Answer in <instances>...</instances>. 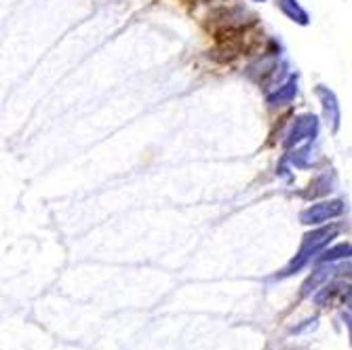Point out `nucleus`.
<instances>
[{"instance_id": "7ed1b4c3", "label": "nucleus", "mask_w": 352, "mask_h": 350, "mask_svg": "<svg viewBox=\"0 0 352 350\" xmlns=\"http://www.w3.org/2000/svg\"><path fill=\"white\" fill-rule=\"evenodd\" d=\"M346 211V203L342 199H327V201H318L306 207L300 213V221L304 226H323L329 219L340 217Z\"/></svg>"}, {"instance_id": "20e7f679", "label": "nucleus", "mask_w": 352, "mask_h": 350, "mask_svg": "<svg viewBox=\"0 0 352 350\" xmlns=\"http://www.w3.org/2000/svg\"><path fill=\"white\" fill-rule=\"evenodd\" d=\"M314 95L318 104H321V110H323V120L327 122L329 131L331 133H338L340 127H342V106H340V100L333 89H329L327 85H316L314 87Z\"/></svg>"}, {"instance_id": "f8f14e48", "label": "nucleus", "mask_w": 352, "mask_h": 350, "mask_svg": "<svg viewBox=\"0 0 352 350\" xmlns=\"http://www.w3.org/2000/svg\"><path fill=\"white\" fill-rule=\"evenodd\" d=\"M344 321H346V327L350 329V342H352V312H344Z\"/></svg>"}, {"instance_id": "2eb2a0df", "label": "nucleus", "mask_w": 352, "mask_h": 350, "mask_svg": "<svg viewBox=\"0 0 352 350\" xmlns=\"http://www.w3.org/2000/svg\"><path fill=\"white\" fill-rule=\"evenodd\" d=\"M188 3H203V0H188Z\"/></svg>"}, {"instance_id": "f257e3e1", "label": "nucleus", "mask_w": 352, "mask_h": 350, "mask_svg": "<svg viewBox=\"0 0 352 350\" xmlns=\"http://www.w3.org/2000/svg\"><path fill=\"white\" fill-rule=\"evenodd\" d=\"M340 230H342L340 224H331V221H329V226L327 224L314 226V230L306 232L304 239H302V245H300V249L296 253V258L289 262V266H287L278 276H292L298 270H302L306 264L314 262L327 249V245L340 234Z\"/></svg>"}, {"instance_id": "39448f33", "label": "nucleus", "mask_w": 352, "mask_h": 350, "mask_svg": "<svg viewBox=\"0 0 352 350\" xmlns=\"http://www.w3.org/2000/svg\"><path fill=\"white\" fill-rule=\"evenodd\" d=\"M321 268H316L306 281H304V285H302V292H300V296L302 298H308V296H314L318 289L323 287V285H327L338 272H344V266H340L338 262L336 264H318Z\"/></svg>"}, {"instance_id": "1a4fd4ad", "label": "nucleus", "mask_w": 352, "mask_h": 350, "mask_svg": "<svg viewBox=\"0 0 352 350\" xmlns=\"http://www.w3.org/2000/svg\"><path fill=\"white\" fill-rule=\"evenodd\" d=\"M276 7L287 19L294 21L296 25H302V28L310 25V13L302 7L300 0H276Z\"/></svg>"}, {"instance_id": "0eeeda50", "label": "nucleus", "mask_w": 352, "mask_h": 350, "mask_svg": "<svg viewBox=\"0 0 352 350\" xmlns=\"http://www.w3.org/2000/svg\"><path fill=\"white\" fill-rule=\"evenodd\" d=\"M300 91V74H292L289 78H287L283 85H278L274 91L266 93V104L270 108H283V106H289L294 100H296V95Z\"/></svg>"}, {"instance_id": "6e6552de", "label": "nucleus", "mask_w": 352, "mask_h": 350, "mask_svg": "<svg viewBox=\"0 0 352 350\" xmlns=\"http://www.w3.org/2000/svg\"><path fill=\"white\" fill-rule=\"evenodd\" d=\"M336 186H338V177L331 169H327L308 184V188L302 193V197L304 199H321V197L331 195L336 190Z\"/></svg>"}, {"instance_id": "ddd939ff", "label": "nucleus", "mask_w": 352, "mask_h": 350, "mask_svg": "<svg viewBox=\"0 0 352 350\" xmlns=\"http://www.w3.org/2000/svg\"><path fill=\"white\" fill-rule=\"evenodd\" d=\"M344 306L352 312V287L348 289V294H346V298H344Z\"/></svg>"}, {"instance_id": "4468645a", "label": "nucleus", "mask_w": 352, "mask_h": 350, "mask_svg": "<svg viewBox=\"0 0 352 350\" xmlns=\"http://www.w3.org/2000/svg\"><path fill=\"white\" fill-rule=\"evenodd\" d=\"M251 3H266V0H251Z\"/></svg>"}, {"instance_id": "9b49d317", "label": "nucleus", "mask_w": 352, "mask_h": 350, "mask_svg": "<svg viewBox=\"0 0 352 350\" xmlns=\"http://www.w3.org/2000/svg\"><path fill=\"white\" fill-rule=\"evenodd\" d=\"M350 258H352V243H338L333 247H327L314 260V264H336L340 260H350Z\"/></svg>"}, {"instance_id": "423d86ee", "label": "nucleus", "mask_w": 352, "mask_h": 350, "mask_svg": "<svg viewBox=\"0 0 352 350\" xmlns=\"http://www.w3.org/2000/svg\"><path fill=\"white\" fill-rule=\"evenodd\" d=\"M285 163H289L294 169H314L321 163V152H318L316 146H312V142H308L287 152Z\"/></svg>"}, {"instance_id": "9d476101", "label": "nucleus", "mask_w": 352, "mask_h": 350, "mask_svg": "<svg viewBox=\"0 0 352 350\" xmlns=\"http://www.w3.org/2000/svg\"><path fill=\"white\" fill-rule=\"evenodd\" d=\"M348 289L350 287H348V285H344V283H327V285H323V287L312 296V300H314L316 306H323L325 308V306L333 304L336 300H342L344 302Z\"/></svg>"}, {"instance_id": "f03ea898", "label": "nucleus", "mask_w": 352, "mask_h": 350, "mask_svg": "<svg viewBox=\"0 0 352 350\" xmlns=\"http://www.w3.org/2000/svg\"><path fill=\"white\" fill-rule=\"evenodd\" d=\"M318 131H321V120H318V116L314 112H302L292 120L289 129H287L283 138V148L292 150L302 144L314 142L318 138Z\"/></svg>"}]
</instances>
